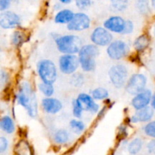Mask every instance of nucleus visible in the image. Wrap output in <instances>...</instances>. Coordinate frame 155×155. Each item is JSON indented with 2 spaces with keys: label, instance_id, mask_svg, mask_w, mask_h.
I'll list each match as a JSON object with an SVG mask.
<instances>
[{
  "label": "nucleus",
  "instance_id": "f3484780",
  "mask_svg": "<svg viewBox=\"0 0 155 155\" xmlns=\"http://www.w3.org/2000/svg\"><path fill=\"white\" fill-rule=\"evenodd\" d=\"M74 15L72 11L69 9H64L56 14L54 21L58 24H69L74 18Z\"/></svg>",
  "mask_w": 155,
  "mask_h": 155
},
{
  "label": "nucleus",
  "instance_id": "f257e3e1",
  "mask_svg": "<svg viewBox=\"0 0 155 155\" xmlns=\"http://www.w3.org/2000/svg\"><path fill=\"white\" fill-rule=\"evenodd\" d=\"M18 104L25 107L28 114L35 117L37 114V102L34 92L27 82H24L20 87L17 95Z\"/></svg>",
  "mask_w": 155,
  "mask_h": 155
},
{
  "label": "nucleus",
  "instance_id": "4be33fe9",
  "mask_svg": "<svg viewBox=\"0 0 155 155\" xmlns=\"http://www.w3.org/2000/svg\"><path fill=\"white\" fill-rule=\"evenodd\" d=\"M92 98L96 100H102L107 98L108 92L104 88H97L92 91Z\"/></svg>",
  "mask_w": 155,
  "mask_h": 155
},
{
  "label": "nucleus",
  "instance_id": "f704fd0d",
  "mask_svg": "<svg viewBox=\"0 0 155 155\" xmlns=\"http://www.w3.org/2000/svg\"><path fill=\"white\" fill-rule=\"evenodd\" d=\"M8 80V75L6 73H5L4 71H2L1 72V84L2 86L5 83H6Z\"/></svg>",
  "mask_w": 155,
  "mask_h": 155
},
{
  "label": "nucleus",
  "instance_id": "6e6552de",
  "mask_svg": "<svg viewBox=\"0 0 155 155\" xmlns=\"http://www.w3.org/2000/svg\"><path fill=\"white\" fill-rule=\"evenodd\" d=\"M80 60L74 54H64L59 58V68L65 74H73L78 68Z\"/></svg>",
  "mask_w": 155,
  "mask_h": 155
},
{
  "label": "nucleus",
  "instance_id": "4c0bfd02",
  "mask_svg": "<svg viewBox=\"0 0 155 155\" xmlns=\"http://www.w3.org/2000/svg\"><path fill=\"white\" fill-rule=\"evenodd\" d=\"M151 5H152L153 7H154V8H155V0H154V1H152V2H151Z\"/></svg>",
  "mask_w": 155,
  "mask_h": 155
},
{
  "label": "nucleus",
  "instance_id": "b1692460",
  "mask_svg": "<svg viewBox=\"0 0 155 155\" xmlns=\"http://www.w3.org/2000/svg\"><path fill=\"white\" fill-rule=\"evenodd\" d=\"M70 126H71L73 131L77 133V134L80 133L85 129L84 124L82 121L77 120H72L70 122Z\"/></svg>",
  "mask_w": 155,
  "mask_h": 155
},
{
  "label": "nucleus",
  "instance_id": "c85d7f7f",
  "mask_svg": "<svg viewBox=\"0 0 155 155\" xmlns=\"http://www.w3.org/2000/svg\"><path fill=\"white\" fill-rule=\"evenodd\" d=\"M23 41V36L20 32L16 31L14 33L13 36H12V42L15 45H19Z\"/></svg>",
  "mask_w": 155,
  "mask_h": 155
},
{
  "label": "nucleus",
  "instance_id": "473e14b6",
  "mask_svg": "<svg viewBox=\"0 0 155 155\" xmlns=\"http://www.w3.org/2000/svg\"><path fill=\"white\" fill-rule=\"evenodd\" d=\"M148 151L150 154L155 155V139L150 141L148 144Z\"/></svg>",
  "mask_w": 155,
  "mask_h": 155
},
{
  "label": "nucleus",
  "instance_id": "20e7f679",
  "mask_svg": "<svg viewBox=\"0 0 155 155\" xmlns=\"http://www.w3.org/2000/svg\"><path fill=\"white\" fill-rule=\"evenodd\" d=\"M38 73L45 83L52 84L57 77V70L54 64L50 60H42L38 64Z\"/></svg>",
  "mask_w": 155,
  "mask_h": 155
},
{
  "label": "nucleus",
  "instance_id": "cd10ccee",
  "mask_svg": "<svg viewBox=\"0 0 155 155\" xmlns=\"http://www.w3.org/2000/svg\"><path fill=\"white\" fill-rule=\"evenodd\" d=\"M136 7L138 8L139 12L142 14H146L149 12V6L147 1H139L136 3Z\"/></svg>",
  "mask_w": 155,
  "mask_h": 155
},
{
  "label": "nucleus",
  "instance_id": "e433bc0d",
  "mask_svg": "<svg viewBox=\"0 0 155 155\" xmlns=\"http://www.w3.org/2000/svg\"><path fill=\"white\" fill-rule=\"evenodd\" d=\"M61 3H67V4H68V3L71 2V1H61Z\"/></svg>",
  "mask_w": 155,
  "mask_h": 155
},
{
  "label": "nucleus",
  "instance_id": "7ed1b4c3",
  "mask_svg": "<svg viewBox=\"0 0 155 155\" xmlns=\"http://www.w3.org/2000/svg\"><path fill=\"white\" fill-rule=\"evenodd\" d=\"M58 49L66 54H74L80 52L82 41L79 36L75 35H65L55 39Z\"/></svg>",
  "mask_w": 155,
  "mask_h": 155
},
{
  "label": "nucleus",
  "instance_id": "0eeeda50",
  "mask_svg": "<svg viewBox=\"0 0 155 155\" xmlns=\"http://www.w3.org/2000/svg\"><path fill=\"white\" fill-rule=\"evenodd\" d=\"M130 51L128 45L124 41L116 40L112 42L107 48L109 57L114 60H119L127 55Z\"/></svg>",
  "mask_w": 155,
  "mask_h": 155
},
{
  "label": "nucleus",
  "instance_id": "7c9ffc66",
  "mask_svg": "<svg viewBox=\"0 0 155 155\" xmlns=\"http://www.w3.org/2000/svg\"><path fill=\"white\" fill-rule=\"evenodd\" d=\"M133 29H134V26H133V22L131 21H127L125 24V27H124V30L122 33H124V34H128V33H130L133 32Z\"/></svg>",
  "mask_w": 155,
  "mask_h": 155
},
{
  "label": "nucleus",
  "instance_id": "9d476101",
  "mask_svg": "<svg viewBox=\"0 0 155 155\" xmlns=\"http://www.w3.org/2000/svg\"><path fill=\"white\" fill-rule=\"evenodd\" d=\"M90 25V19L85 13H77L74 15L72 21L68 24V29L74 31H82L89 28Z\"/></svg>",
  "mask_w": 155,
  "mask_h": 155
},
{
  "label": "nucleus",
  "instance_id": "c9c22d12",
  "mask_svg": "<svg viewBox=\"0 0 155 155\" xmlns=\"http://www.w3.org/2000/svg\"><path fill=\"white\" fill-rule=\"evenodd\" d=\"M151 104H152L153 108L155 110V93H154V96L152 97V101H151Z\"/></svg>",
  "mask_w": 155,
  "mask_h": 155
},
{
  "label": "nucleus",
  "instance_id": "2f4dec72",
  "mask_svg": "<svg viewBox=\"0 0 155 155\" xmlns=\"http://www.w3.org/2000/svg\"><path fill=\"white\" fill-rule=\"evenodd\" d=\"M8 146V142L7 139L4 137H0V152L3 153L7 150Z\"/></svg>",
  "mask_w": 155,
  "mask_h": 155
},
{
  "label": "nucleus",
  "instance_id": "f03ea898",
  "mask_svg": "<svg viewBox=\"0 0 155 155\" xmlns=\"http://www.w3.org/2000/svg\"><path fill=\"white\" fill-rule=\"evenodd\" d=\"M99 54V49L95 45H83L79 52V60L84 71H92L95 70V58Z\"/></svg>",
  "mask_w": 155,
  "mask_h": 155
},
{
  "label": "nucleus",
  "instance_id": "4468645a",
  "mask_svg": "<svg viewBox=\"0 0 155 155\" xmlns=\"http://www.w3.org/2000/svg\"><path fill=\"white\" fill-rule=\"evenodd\" d=\"M77 101L82 107L83 110H89L91 112H97L99 108L98 104L94 101L93 98L85 93H81L78 95Z\"/></svg>",
  "mask_w": 155,
  "mask_h": 155
},
{
  "label": "nucleus",
  "instance_id": "ddd939ff",
  "mask_svg": "<svg viewBox=\"0 0 155 155\" xmlns=\"http://www.w3.org/2000/svg\"><path fill=\"white\" fill-rule=\"evenodd\" d=\"M125 24L126 21L121 17L113 16L104 21V26L109 31L122 33L125 27Z\"/></svg>",
  "mask_w": 155,
  "mask_h": 155
},
{
  "label": "nucleus",
  "instance_id": "a211bd4d",
  "mask_svg": "<svg viewBox=\"0 0 155 155\" xmlns=\"http://www.w3.org/2000/svg\"><path fill=\"white\" fill-rule=\"evenodd\" d=\"M0 127L8 134H11L15 131V124L13 120L9 116H4L0 121Z\"/></svg>",
  "mask_w": 155,
  "mask_h": 155
},
{
  "label": "nucleus",
  "instance_id": "72a5a7b5",
  "mask_svg": "<svg viewBox=\"0 0 155 155\" xmlns=\"http://www.w3.org/2000/svg\"><path fill=\"white\" fill-rule=\"evenodd\" d=\"M10 5V1L8 0H0V11H4Z\"/></svg>",
  "mask_w": 155,
  "mask_h": 155
},
{
  "label": "nucleus",
  "instance_id": "6ab92c4d",
  "mask_svg": "<svg viewBox=\"0 0 155 155\" xmlns=\"http://www.w3.org/2000/svg\"><path fill=\"white\" fill-rule=\"evenodd\" d=\"M142 145H143V142L140 138H136V139H133L128 146V151L130 154H137L138 153L140 152V151L142 148Z\"/></svg>",
  "mask_w": 155,
  "mask_h": 155
},
{
  "label": "nucleus",
  "instance_id": "bb28decb",
  "mask_svg": "<svg viewBox=\"0 0 155 155\" xmlns=\"http://www.w3.org/2000/svg\"><path fill=\"white\" fill-rule=\"evenodd\" d=\"M111 5L114 9L117 11H124L128 5L127 1H112Z\"/></svg>",
  "mask_w": 155,
  "mask_h": 155
},
{
  "label": "nucleus",
  "instance_id": "aec40b11",
  "mask_svg": "<svg viewBox=\"0 0 155 155\" xmlns=\"http://www.w3.org/2000/svg\"><path fill=\"white\" fill-rule=\"evenodd\" d=\"M149 43V40L146 35H142L139 36L134 42V47L137 51H141L147 48Z\"/></svg>",
  "mask_w": 155,
  "mask_h": 155
},
{
  "label": "nucleus",
  "instance_id": "423d86ee",
  "mask_svg": "<svg viewBox=\"0 0 155 155\" xmlns=\"http://www.w3.org/2000/svg\"><path fill=\"white\" fill-rule=\"evenodd\" d=\"M147 79L142 74H135L132 75L126 86V89L131 95H138L145 90Z\"/></svg>",
  "mask_w": 155,
  "mask_h": 155
},
{
  "label": "nucleus",
  "instance_id": "5701e85b",
  "mask_svg": "<svg viewBox=\"0 0 155 155\" xmlns=\"http://www.w3.org/2000/svg\"><path fill=\"white\" fill-rule=\"evenodd\" d=\"M39 90L47 97H50L54 93V87L51 84L49 83H42L39 85Z\"/></svg>",
  "mask_w": 155,
  "mask_h": 155
},
{
  "label": "nucleus",
  "instance_id": "c756f323",
  "mask_svg": "<svg viewBox=\"0 0 155 155\" xmlns=\"http://www.w3.org/2000/svg\"><path fill=\"white\" fill-rule=\"evenodd\" d=\"M92 2L89 0H78L76 2V5L80 9H86L91 5Z\"/></svg>",
  "mask_w": 155,
  "mask_h": 155
},
{
  "label": "nucleus",
  "instance_id": "9b49d317",
  "mask_svg": "<svg viewBox=\"0 0 155 155\" xmlns=\"http://www.w3.org/2000/svg\"><path fill=\"white\" fill-rule=\"evenodd\" d=\"M20 23L21 18L15 12H5L0 14V25L3 28H15L20 25Z\"/></svg>",
  "mask_w": 155,
  "mask_h": 155
},
{
  "label": "nucleus",
  "instance_id": "412c9836",
  "mask_svg": "<svg viewBox=\"0 0 155 155\" xmlns=\"http://www.w3.org/2000/svg\"><path fill=\"white\" fill-rule=\"evenodd\" d=\"M69 139V133L65 130H59L54 136V140L58 144H64Z\"/></svg>",
  "mask_w": 155,
  "mask_h": 155
},
{
  "label": "nucleus",
  "instance_id": "1a4fd4ad",
  "mask_svg": "<svg viewBox=\"0 0 155 155\" xmlns=\"http://www.w3.org/2000/svg\"><path fill=\"white\" fill-rule=\"evenodd\" d=\"M91 39L95 45L104 46L111 43L113 36L107 29L99 27L93 30L91 35Z\"/></svg>",
  "mask_w": 155,
  "mask_h": 155
},
{
  "label": "nucleus",
  "instance_id": "dca6fc26",
  "mask_svg": "<svg viewBox=\"0 0 155 155\" xmlns=\"http://www.w3.org/2000/svg\"><path fill=\"white\" fill-rule=\"evenodd\" d=\"M154 115V110L151 107H146L141 110H137L136 114L133 115L131 118L133 123L138 122H147L152 118Z\"/></svg>",
  "mask_w": 155,
  "mask_h": 155
},
{
  "label": "nucleus",
  "instance_id": "393cba45",
  "mask_svg": "<svg viewBox=\"0 0 155 155\" xmlns=\"http://www.w3.org/2000/svg\"><path fill=\"white\" fill-rule=\"evenodd\" d=\"M73 104V114H74V116L77 118H80L82 116V113H83V108L80 106V104H79L78 101H77V99L73 100L72 101Z\"/></svg>",
  "mask_w": 155,
  "mask_h": 155
},
{
  "label": "nucleus",
  "instance_id": "2eb2a0df",
  "mask_svg": "<svg viewBox=\"0 0 155 155\" xmlns=\"http://www.w3.org/2000/svg\"><path fill=\"white\" fill-rule=\"evenodd\" d=\"M42 106L45 112L51 114L58 113L62 108V104L61 101L53 98H46L42 99Z\"/></svg>",
  "mask_w": 155,
  "mask_h": 155
},
{
  "label": "nucleus",
  "instance_id": "f8f14e48",
  "mask_svg": "<svg viewBox=\"0 0 155 155\" xmlns=\"http://www.w3.org/2000/svg\"><path fill=\"white\" fill-rule=\"evenodd\" d=\"M151 92L148 89H145L143 92L136 95L132 100V105L136 110H139L144 107H148L151 99Z\"/></svg>",
  "mask_w": 155,
  "mask_h": 155
},
{
  "label": "nucleus",
  "instance_id": "39448f33",
  "mask_svg": "<svg viewBox=\"0 0 155 155\" xmlns=\"http://www.w3.org/2000/svg\"><path fill=\"white\" fill-rule=\"evenodd\" d=\"M108 75L114 86L117 88H120L127 83L128 70L124 65L117 64L110 68Z\"/></svg>",
  "mask_w": 155,
  "mask_h": 155
},
{
  "label": "nucleus",
  "instance_id": "a878e982",
  "mask_svg": "<svg viewBox=\"0 0 155 155\" xmlns=\"http://www.w3.org/2000/svg\"><path fill=\"white\" fill-rule=\"evenodd\" d=\"M144 131L147 136L155 138V121L148 123L144 128Z\"/></svg>",
  "mask_w": 155,
  "mask_h": 155
}]
</instances>
